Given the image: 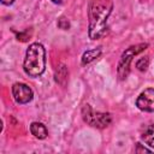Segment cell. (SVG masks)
<instances>
[{
  "label": "cell",
  "instance_id": "cell-11",
  "mask_svg": "<svg viewBox=\"0 0 154 154\" xmlns=\"http://www.w3.org/2000/svg\"><path fill=\"white\" fill-rule=\"evenodd\" d=\"M58 26H59L60 29H63V30H67V29L70 28V23H69V20H67L66 18L61 17V18L59 19V22H58Z\"/></svg>",
  "mask_w": 154,
  "mask_h": 154
},
{
  "label": "cell",
  "instance_id": "cell-14",
  "mask_svg": "<svg viewBox=\"0 0 154 154\" xmlns=\"http://www.w3.org/2000/svg\"><path fill=\"white\" fill-rule=\"evenodd\" d=\"M53 2H55V4H60L61 2V0H52Z\"/></svg>",
  "mask_w": 154,
  "mask_h": 154
},
{
  "label": "cell",
  "instance_id": "cell-5",
  "mask_svg": "<svg viewBox=\"0 0 154 154\" xmlns=\"http://www.w3.org/2000/svg\"><path fill=\"white\" fill-rule=\"evenodd\" d=\"M12 95H13V99L17 103L24 105V103H28L32 100L34 93H32L31 88L29 85H26L25 83L17 82L12 85Z\"/></svg>",
  "mask_w": 154,
  "mask_h": 154
},
{
  "label": "cell",
  "instance_id": "cell-2",
  "mask_svg": "<svg viewBox=\"0 0 154 154\" xmlns=\"http://www.w3.org/2000/svg\"><path fill=\"white\" fill-rule=\"evenodd\" d=\"M24 72L30 77H38L45 72L46 69V51L45 47L34 42L29 46L23 61Z\"/></svg>",
  "mask_w": 154,
  "mask_h": 154
},
{
  "label": "cell",
  "instance_id": "cell-8",
  "mask_svg": "<svg viewBox=\"0 0 154 154\" xmlns=\"http://www.w3.org/2000/svg\"><path fill=\"white\" fill-rule=\"evenodd\" d=\"M100 55H101V48L89 49V51H87V52L83 53L82 59H81V63H82V65H88L91 61H94L95 59H97Z\"/></svg>",
  "mask_w": 154,
  "mask_h": 154
},
{
  "label": "cell",
  "instance_id": "cell-12",
  "mask_svg": "<svg viewBox=\"0 0 154 154\" xmlns=\"http://www.w3.org/2000/svg\"><path fill=\"white\" fill-rule=\"evenodd\" d=\"M136 152L138 153V152H147V153H149L150 152V149H147L146 147L143 148V147H141V144L140 143H137V148H136Z\"/></svg>",
  "mask_w": 154,
  "mask_h": 154
},
{
  "label": "cell",
  "instance_id": "cell-13",
  "mask_svg": "<svg viewBox=\"0 0 154 154\" xmlns=\"http://www.w3.org/2000/svg\"><path fill=\"white\" fill-rule=\"evenodd\" d=\"M14 1H16V0H1L2 5H12Z\"/></svg>",
  "mask_w": 154,
  "mask_h": 154
},
{
  "label": "cell",
  "instance_id": "cell-3",
  "mask_svg": "<svg viewBox=\"0 0 154 154\" xmlns=\"http://www.w3.org/2000/svg\"><path fill=\"white\" fill-rule=\"evenodd\" d=\"M147 47H148V43H138L135 46H130L129 48H126L123 52V54L119 59L118 66H117V75L120 81H123L128 77V75L130 72V65H131L132 59L137 54L142 53Z\"/></svg>",
  "mask_w": 154,
  "mask_h": 154
},
{
  "label": "cell",
  "instance_id": "cell-9",
  "mask_svg": "<svg viewBox=\"0 0 154 154\" xmlns=\"http://www.w3.org/2000/svg\"><path fill=\"white\" fill-rule=\"evenodd\" d=\"M141 138H142V141H143L147 146L154 148V124L149 125V126L143 131Z\"/></svg>",
  "mask_w": 154,
  "mask_h": 154
},
{
  "label": "cell",
  "instance_id": "cell-10",
  "mask_svg": "<svg viewBox=\"0 0 154 154\" xmlns=\"http://www.w3.org/2000/svg\"><path fill=\"white\" fill-rule=\"evenodd\" d=\"M148 64H149L148 57H143V58H140V59L136 61V67H137V70H140V71H146L147 67H148Z\"/></svg>",
  "mask_w": 154,
  "mask_h": 154
},
{
  "label": "cell",
  "instance_id": "cell-4",
  "mask_svg": "<svg viewBox=\"0 0 154 154\" xmlns=\"http://www.w3.org/2000/svg\"><path fill=\"white\" fill-rule=\"evenodd\" d=\"M82 117L87 124H89L90 126L97 128V129H103V128L108 126L112 122L109 113L94 111L91 108V106L88 103H85L82 108Z\"/></svg>",
  "mask_w": 154,
  "mask_h": 154
},
{
  "label": "cell",
  "instance_id": "cell-6",
  "mask_svg": "<svg viewBox=\"0 0 154 154\" xmlns=\"http://www.w3.org/2000/svg\"><path fill=\"white\" fill-rule=\"evenodd\" d=\"M136 106L143 112H154V88L144 89L137 96Z\"/></svg>",
  "mask_w": 154,
  "mask_h": 154
},
{
  "label": "cell",
  "instance_id": "cell-7",
  "mask_svg": "<svg viewBox=\"0 0 154 154\" xmlns=\"http://www.w3.org/2000/svg\"><path fill=\"white\" fill-rule=\"evenodd\" d=\"M30 132L31 135H34V137L38 138V140H45L48 136V130L47 128L38 122H32L30 124Z\"/></svg>",
  "mask_w": 154,
  "mask_h": 154
},
{
  "label": "cell",
  "instance_id": "cell-1",
  "mask_svg": "<svg viewBox=\"0 0 154 154\" xmlns=\"http://www.w3.org/2000/svg\"><path fill=\"white\" fill-rule=\"evenodd\" d=\"M113 10V2L111 0H94L90 4L88 11L89 25L88 34L91 40H99L103 37L108 31L107 19Z\"/></svg>",
  "mask_w": 154,
  "mask_h": 154
}]
</instances>
